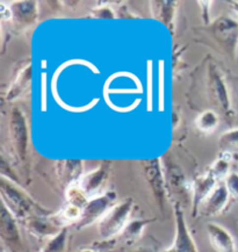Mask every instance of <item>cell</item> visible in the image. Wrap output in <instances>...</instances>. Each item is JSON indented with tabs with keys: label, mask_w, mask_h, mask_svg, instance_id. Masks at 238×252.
Instances as JSON below:
<instances>
[{
	"label": "cell",
	"mask_w": 238,
	"mask_h": 252,
	"mask_svg": "<svg viewBox=\"0 0 238 252\" xmlns=\"http://www.w3.org/2000/svg\"><path fill=\"white\" fill-rule=\"evenodd\" d=\"M0 193H1V202L7 207L18 221L24 223L33 218L54 214L31 198L20 185L2 177L0 180Z\"/></svg>",
	"instance_id": "cell-1"
},
{
	"label": "cell",
	"mask_w": 238,
	"mask_h": 252,
	"mask_svg": "<svg viewBox=\"0 0 238 252\" xmlns=\"http://www.w3.org/2000/svg\"><path fill=\"white\" fill-rule=\"evenodd\" d=\"M134 206L133 198H125L109 209L98 222V232L101 240H111L122 234L125 225L129 223Z\"/></svg>",
	"instance_id": "cell-2"
},
{
	"label": "cell",
	"mask_w": 238,
	"mask_h": 252,
	"mask_svg": "<svg viewBox=\"0 0 238 252\" xmlns=\"http://www.w3.org/2000/svg\"><path fill=\"white\" fill-rule=\"evenodd\" d=\"M143 174L146 178L148 185H149L153 198L160 211H164L166 205V200L169 198V189L165 172H164L162 160L159 158H152L142 161Z\"/></svg>",
	"instance_id": "cell-3"
},
{
	"label": "cell",
	"mask_w": 238,
	"mask_h": 252,
	"mask_svg": "<svg viewBox=\"0 0 238 252\" xmlns=\"http://www.w3.org/2000/svg\"><path fill=\"white\" fill-rule=\"evenodd\" d=\"M117 199L118 194L114 190H108L104 194L91 199L88 205L84 207L79 221L73 227L76 230H82L95 222H99L112 207L117 205Z\"/></svg>",
	"instance_id": "cell-4"
},
{
	"label": "cell",
	"mask_w": 238,
	"mask_h": 252,
	"mask_svg": "<svg viewBox=\"0 0 238 252\" xmlns=\"http://www.w3.org/2000/svg\"><path fill=\"white\" fill-rule=\"evenodd\" d=\"M208 91L210 98L213 99L215 105L221 109V112L228 118H231L233 108H231V100L228 91V86L222 75L221 70L213 62L209 63L208 66Z\"/></svg>",
	"instance_id": "cell-5"
},
{
	"label": "cell",
	"mask_w": 238,
	"mask_h": 252,
	"mask_svg": "<svg viewBox=\"0 0 238 252\" xmlns=\"http://www.w3.org/2000/svg\"><path fill=\"white\" fill-rule=\"evenodd\" d=\"M8 127L13 149H14L19 159L24 161L28 154L30 136H28L27 121H26L24 113L20 108L15 107L11 111Z\"/></svg>",
	"instance_id": "cell-6"
},
{
	"label": "cell",
	"mask_w": 238,
	"mask_h": 252,
	"mask_svg": "<svg viewBox=\"0 0 238 252\" xmlns=\"http://www.w3.org/2000/svg\"><path fill=\"white\" fill-rule=\"evenodd\" d=\"M0 237H1L2 244L9 252L26 251L20 231H19L18 220L2 202L1 213H0Z\"/></svg>",
	"instance_id": "cell-7"
},
{
	"label": "cell",
	"mask_w": 238,
	"mask_h": 252,
	"mask_svg": "<svg viewBox=\"0 0 238 252\" xmlns=\"http://www.w3.org/2000/svg\"><path fill=\"white\" fill-rule=\"evenodd\" d=\"M111 170L112 164L109 161H102L95 170L84 174L78 186L89 200L102 194V189L108 182Z\"/></svg>",
	"instance_id": "cell-8"
},
{
	"label": "cell",
	"mask_w": 238,
	"mask_h": 252,
	"mask_svg": "<svg viewBox=\"0 0 238 252\" xmlns=\"http://www.w3.org/2000/svg\"><path fill=\"white\" fill-rule=\"evenodd\" d=\"M211 33L228 54L234 55L238 44V22L229 17H221L211 26Z\"/></svg>",
	"instance_id": "cell-9"
},
{
	"label": "cell",
	"mask_w": 238,
	"mask_h": 252,
	"mask_svg": "<svg viewBox=\"0 0 238 252\" xmlns=\"http://www.w3.org/2000/svg\"><path fill=\"white\" fill-rule=\"evenodd\" d=\"M173 212L176 219V237L171 248L176 252H199L197 244L186 224L181 203L178 201L173 202Z\"/></svg>",
	"instance_id": "cell-10"
},
{
	"label": "cell",
	"mask_w": 238,
	"mask_h": 252,
	"mask_svg": "<svg viewBox=\"0 0 238 252\" xmlns=\"http://www.w3.org/2000/svg\"><path fill=\"white\" fill-rule=\"evenodd\" d=\"M230 200L229 190L226 184L218 183L213 192L201 203L198 215L204 216V218H214V216L220 215L228 208Z\"/></svg>",
	"instance_id": "cell-11"
},
{
	"label": "cell",
	"mask_w": 238,
	"mask_h": 252,
	"mask_svg": "<svg viewBox=\"0 0 238 252\" xmlns=\"http://www.w3.org/2000/svg\"><path fill=\"white\" fill-rule=\"evenodd\" d=\"M25 224L31 235H34L37 238H41V240H43V238H53L65 228L60 216L55 214L33 218L26 221Z\"/></svg>",
	"instance_id": "cell-12"
},
{
	"label": "cell",
	"mask_w": 238,
	"mask_h": 252,
	"mask_svg": "<svg viewBox=\"0 0 238 252\" xmlns=\"http://www.w3.org/2000/svg\"><path fill=\"white\" fill-rule=\"evenodd\" d=\"M56 177L64 189L77 185L84 176V164L80 159L59 160L55 166Z\"/></svg>",
	"instance_id": "cell-13"
},
{
	"label": "cell",
	"mask_w": 238,
	"mask_h": 252,
	"mask_svg": "<svg viewBox=\"0 0 238 252\" xmlns=\"http://www.w3.org/2000/svg\"><path fill=\"white\" fill-rule=\"evenodd\" d=\"M218 182L215 179L211 173L208 171L202 176H199L192 183V216L195 218L199 214V208L201 203L208 198V195L213 192L215 187L217 186Z\"/></svg>",
	"instance_id": "cell-14"
},
{
	"label": "cell",
	"mask_w": 238,
	"mask_h": 252,
	"mask_svg": "<svg viewBox=\"0 0 238 252\" xmlns=\"http://www.w3.org/2000/svg\"><path fill=\"white\" fill-rule=\"evenodd\" d=\"M209 243L216 252H236V242L226 228L217 223L207 224Z\"/></svg>",
	"instance_id": "cell-15"
},
{
	"label": "cell",
	"mask_w": 238,
	"mask_h": 252,
	"mask_svg": "<svg viewBox=\"0 0 238 252\" xmlns=\"http://www.w3.org/2000/svg\"><path fill=\"white\" fill-rule=\"evenodd\" d=\"M9 12L15 25L20 27H30L36 24L38 18L36 1H15L9 7Z\"/></svg>",
	"instance_id": "cell-16"
},
{
	"label": "cell",
	"mask_w": 238,
	"mask_h": 252,
	"mask_svg": "<svg viewBox=\"0 0 238 252\" xmlns=\"http://www.w3.org/2000/svg\"><path fill=\"white\" fill-rule=\"evenodd\" d=\"M150 5L152 17L162 22L173 34L177 5H178V2L172 1V0H167V1L166 0H158V1H151Z\"/></svg>",
	"instance_id": "cell-17"
},
{
	"label": "cell",
	"mask_w": 238,
	"mask_h": 252,
	"mask_svg": "<svg viewBox=\"0 0 238 252\" xmlns=\"http://www.w3.org/2000/svg\"><path fill=\"white\" fill-rule=\"evenodd\" d=\"M156 219H136L131 220L129 223L125 225L121 234V238L124 241V243L127 245H133L134 243L140 240L142 237L144 229L147 228V225H149L155 222Z\"/></svg>",
	"instance_id": "cell-18"
},
{
	"label": "cell",
	"mask_w": 238,
	"mask_h": 252,
	"mask_svg": "<svg viewBox=\"0 0 238 252\" xmlns=\"http://www.w3.org/2000/svg\"><path fill=\"white\" fill-rule=\"evenodd\" d=\"M30 83H31V65L30 64H28V65H26L24 69L19 72V75L17 78H15L14 83H13L12 86L8 89L6 99H7L8 101H13V100L17 99L18 96L22 95L28 89H30Z\"/></svg>",
	"instance_id": "cell-19"
},
{
	"label": "cell",
	"mask_w": 238,
	"mask_h": 252,
	"mask_svg": "<svg viewBox=\"0 0 238 252\" xmlns=\"http://www.w3.org/2000/svg\"><path fill=\"white\" fill-rule=\"evenodd\" d=\"M234 159L235 156H233V155L228 153H221L216 158V160L209 167L208 172L213 174L217 182H220L222 179L226 180V178L231 173V163H233Z\"/></svg>",
	"instance_id": "cell-20"
},
{
	"label": "cell",
	"mask_w": 238,
	"mask_h": 252,
	"mask_svg": "<svg viewBox=\"0 0 238 252\" xmlns=\"http://www.w3.org/2000/svg\"><path fill=\"white\" fill-rule=\"evenodd\" d=\"M218 148L221 153H228L233 156L238 155V128L223 132L218 138Z\"/></svg>",
	"instance_id": "cell-21"
},
{
	"label": "cell",
	"mask_w": 238,
	"mask_h": 252,
	"mask_svg": "<svg viewBox=\"0 0 238 252\" xmlns=\"http://www.w3.org/2000/svg\"><path fill=\"white\" fill-rule=\"evenodd\" d=\"M218 124H220V119H218L216 112L214 111L202 112L195 121L197 128L204 134H210V132L216 130Z\"/></svg>",
	"instance_id": "cell-22"
},
{
	"label": "cell",
	"mask_w": 238,
	"mask_h": 252,
	"mask_svg": "<svg viewBox=\"0 0 238 252\" xmlns=\"http://www.w3.org/2000/svg\"><path fill=\"white\" fill-rule=\"evenodd\" d=\"M65 198L66 202L69 203V205L79 207V208L82 209H84V207L88 205V202L89 201V199L85 195V193H84L82 189L78 186V184L69 187V189L65 190Z\"/></svg>",
	"instance_id": "cell-23"
},
{
	"label": "cell",
	"mask_w": 238,
	"mask_h": 252,
	"mask_svg": "<svg viewBox=\"0 0 238 252\" xmlns=\"http://www.w3.org/2000/svg\"><path fill=\"white\" fill-rule=\"evenodd\" d=\"M67 236H69V230H67V227H65L59 235L50 238L42 252H65Z\"/></svg>",
	"instance_id": "cell-24"
},
{
	"label": "cell",
	"mask_w": 238,
	"mask_h": 252,
	"mask_svg": "<svg viewBox=\"0 0 238 252\" xmlns=\"http://www.w3.org/2000/svg\"><path fill=\"white\" fill-rule=\"evenodd\" d=\"M0 172H1L2 178H5V179L7 180H11V182H13L14 184H18V185H20V179H19L17 173L13 171L12 167L9 166V164H7L4 155L1 156V161H0Z\"/></svg>",
	"instance_id": "cell-25"
},
{
	"label": "cell",
	"mask_w": 238,
	"mask_h": 252,
	"mask_svg": "<svg viewBox=\"0 0 238 252\" xmlns=\"http://www.w3.org/2000/svg\"><path fill=\"white\" fill-rule=\"evenodd\" d=\"M228 190H229V194L231 200L238 201V173L237 172H231L229 176L224 180Z\"/></svg>",
	"instance_id": "cell-26"
},
{
	"label": "cell",
	"mask_w": 238,
	"mask_h": 252,
	"mask_svg": "<svg viewBox=\"0 0 238 252\" xmlns=\"http://www.w3.org/2000/svg\"><path fill=\"white\" fill-rule=\"evenodd\" d=\"M117 238H111V240H100L96 241L94 243L91 244L93 250H96L99 252H113V250L117 247Z\"/></svg>",
	"instance_id": "cell-27"
},
{
	"label": "cell",
	"mask_w": 238,
	"mask_h": 252,
	"mask_svg": "<svg viewBox=\"0 0 238 252\" xmlns=\"http://www.w3.org/2000/svg\"><path fill=\"white\" fill-rule=\"evenodd\" d=\"M92 14L94 18L98 19H114L115 13L109 6H99L92 11Z\"/></svg>",
	"instance_id": "cell-28"
},
{
	"label": "cell",
	"mask_w": 238,
	"mask_h": 252,
	"mask_svg": "<svg viewBox=\"0 0 238 252\" xmlns=\"http://www.w3.org/2000/svg\"><path fill=\"white\" fill-rule=\"evenodd\" d=\"M130 252H157L156 250H152V249H149V248H138L136 250H133Z\"/></svg>",
	"instance_id": "cell-29"
},
{
	"label": "cell",
	"mask_w": 238,
	"mask_h": 252,
	"mask_svg": "<svg viewBox=\"0 0 238 252\" xmlns=\"http://www.w3.org/2000/svg\"><path fill=\"white\" fill-rule=\"evenodd\" d=\"M229 4L231 5V8H233V11L238 15V1H230Z\"/></svg>",
	"instance_id": "cell-30"
},
{
	"label": "cell",
	"mask_w": 238,
	"mask_h": 252,
	"mask_svg": "<svg viewBox=\"0 0 238 252\" xmlns=\"http://www.w3.org/2000/svg\"><path fill=\"white\" fill-rule=\"evenodd\" d=\"M78 252H99V251L93 250L92 248H84V249H80Z\"/></svg>",
	"instance_id": "cell-31"
},
{
	"label": "cell",
	"mask_w": 238,
	"mask_h": 252,
	"mask_svg": "<svg viewBox=\"0 0 238 252\" xmlns=\"http://www.w3.org/2000/svg\"><path fill=\"white\" fill-rule=\"evenodd\" d=\"M235 159H236L237 163H238V155H236V156H235Z\"/></svg>",
	"instance_id": "cell-32"
}]
</instances>
